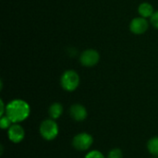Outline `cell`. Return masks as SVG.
I'll return each mask as SVG.
<instances>
[{"label":"cell","instance_id":"obj_1","mask_svg":"<svg viewBox=\"0 0 158 158\" xmlns=\"http://www.w3.org/2000/svg\"><path fill=\"white\" fill-rule=\"evenodd\" d=\"M31 107L27 102L21 99H14L6 105V116L12 123H19L30 116Z\"/></svg>","mask_w":158,"mask_h":158},{"label":"cell","instance_id":"obj_2","mask_svg":"<svg viewBox=\"0 0 158 158\" xmlns=\"http://www.w3.org/2000/svg\"><path fill=\"white\" fill-rule=\"evenodd\" d=\"M40 134L46 141H52L56 139L59 132V128L55 119H44L40 124Z\"/></svg>","mask_w":158,"mask_h":158},{"label":"cell","instance_id":"obj_3","mask_svg":"<svg viewBox=\"0 0 158 158\" xmlns=\"http://www.w3.org/2000/svg\"><path fill=\"white\" fill-rule=\"evenodd\" d=\"M60 83L65 91L73 92L80 85V76L74 70H67L62 74Z\"/></svg>","mask_w":158,"mask_h":158},{"label":"cell","instance_id":"obj_4","mask_svg":"<svg viewBox=\"0 0 158 158\" xmlns=\"http://www.w3.org/2000/svg\"><path fill=\"white\" fill-rule=\"evenodd\" d=\"M94 138L87 132H81L72 139V146L78 151H87L93 145Z\"/></svg>","mask_w":158,"mask_h":158},{"label":"cell","instance_id":"obj_5","mask_svg":"<svg viewBox=\"0 0 158 158\" xmlns=\"http://www.w3.org/2000/svg\"><path fill=\"white\" fill-rule=\"evenodd\" d=\"M100 60L99 53L94 49H86L84 50L80 57V62L81 65L87 68H91L95 66Z\"/></svg>","mask_w":158,"mask_h":158},{"label":"cell","instance_id":"obj_6","mask_svg":"<svg viewBox=\"0 0 158 158\" xmlns=\"http://www.w3.org/2000/svg\"><path fill=\"white\" fill-rule=\"evenodd\" d=\"M7 137L13 143H19L24 139L25 131L19 123H13L7 130Z\"/></svg>","mask_w":158,"mask_h":158},{"label":"cell","instance_id":"obj_7","mask_svg":"<svg viewBox=\"0 0 158 158\" xmlns=\"http://www.w3.org/2000/svg\"><path fill=\"white\" fill-rule=\"evenodd\" d=\"M130 30L134 34H143L148 30V21L145 18H135L131 21Z\"/></svg>","mask_w":158,"mask_h":158},{"label":"cell","instance_id":"obj_8","mask_svg":"<svg viewBox=\"0 0 158 158\" xmlns=\"http://www.w3.org/2000/svg\"><path fill=\"white\" fill-rule=\"evenodd\" d=\"M69 115L72 118V119H74L75 121L81 122L86 119L88 116V112L84 106L81 104H74L69 108Z\"/></svg>","mask_w":158,"mask_h":158},{"label":"cell","instance_id":"obj_9","mask_svg":"<svg viewBox=\"0 0 158 158\" xmlns=\"http://www.w3.org/2000/svg\"><path fill=\"white\" fill-rule=\"evenodd\" d=\"M48 114H49L50 118H52V119L56 120V119L59 118L63 114V106L60 103H57V102L53 103L49 106Z\"/></svg>","mask_w":158,"mask_h":158},{"label":"cell","instance_id":"obj_10","mask_svg":"<svg viewBox=\"0 0 158 158\" xmlns=\"http://www.w3.org/2000/svg\"><path fill=\"white\" fill-rule=\"evenodd\" d=\"M138 12L143 18H151L153 16L154 12V7L151 4L149 3H142L139 7H138Z\"/></svg>","mask_w":158,"mask_h":158},{"label":"cell","instance_id":"obj_11","mask_svg":"<svg viewBox=\"0 0 158 158\" xmlns=\"http://www.w3.org/2000/svg\"><path fill=\"white\" fill-rule=\"evenodd\" d=\"M147 149L151 155L158 157V136L151 138L147 143Z\"/></svg>","mask_w":158,"mask_h":158},{"label":"cell","instance_id":"obj_12","mask_svg":"<svg viewBox=\"0 0 158 158\" xmlns=\"http://www.w3.org/2000/svg\"><path fill=\"white\" fill-rule=\"evenodd\" d=\"M12 124H13L12 121L6 115L1 117V118H0V127H1L2 130H6V129L8 130Z\"/></svg>","mask_w":158,"mask_h":158},{"label":"cell","instance_id":"obj_13","mask_svg":"<svg viewBox=\"0 0 158 158\" xmlns=\"http://www.w3.org/2000/svg\"><path fill=\"white\" fill-rule=\"evenodd\" d=\"M106 158H123L122 151L119 148H114L109 151Z\"/></svg>","mask_w":158,"mask_h":158},{"label":"cell","instance_id":"obj_14","mask_svg":"<svg viewBox=\"0 0 158 158\" xmlns=\"http://www.w3.org/2000/svg\"><path fill=\"white\" fill-rule=\"evenodd\" d=\"M84 158H105L104 155L98 151V150H94V151H91L89 152Z\"/></svg>","mask_w":158,"mask_h":158},{"label":"cell","instance_id":"obj_15","mask_svg":"<svg viewBox=\"0 0 158 158\" xmlns=\"http://www.w3.org/2000/svg\"><path fill=\"white\" fill-rule=\"evenodd\" d=\"M150 19H151L150 20H151V23L153 24V26L158 29V11L155 12Z\"/></svg>","mask_w":158,"mask_h":158},{"label":"cell","instance_id":"obj_16","mask_svg":"<svg viewBox=\"0 0 158 158\" xmlns=\"http://www.w3.org/2000/svg\"><path fill=\"white\" fill-rule=\"evenodd\" d=\"M154 158H158V157H154Z\"/></svg>","mask_w":158,"mask_h":158}]
</instances>
